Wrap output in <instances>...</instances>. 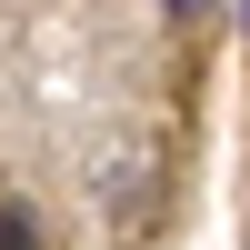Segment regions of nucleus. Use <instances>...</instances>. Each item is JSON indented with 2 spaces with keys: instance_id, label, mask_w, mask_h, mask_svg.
I'll return each mask as SVG.
<instances>
[{
  "instance_id": "f257e3e1",
  "label": "nucleus",
  "mask_w": 250,
  "mask_h": 250,
  "mask_svg": "<svg viewBox=\"0 0 250 250\" xmlns=\"http://www.w3.org/2000/svg\"><path fill=\"white\" fill-rule=\"evenodd\" d=\"M0 250H40V230H30L20 210H0Z\"/></svg>"
},
{
  "instance_id": "f03ea898",
  "label": "nucleus",
  "mask_w": 250,
  "mask_h": 250,
  "mask_svg": "<svg viewBox=\"0 0 250 250\" xmlns=\"http://www.w3.org/2000/svg\"><path fill=\"white\" fill-rule=\"evenodd\" d=\"M160 10H200V0H160Z\"/></svg>"
}]
</instances>
